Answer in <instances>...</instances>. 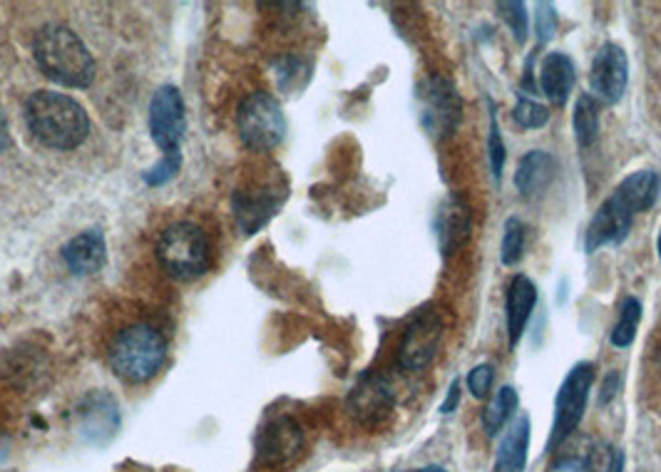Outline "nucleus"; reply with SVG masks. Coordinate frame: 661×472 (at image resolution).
<instances>
[{"mask_svg":"<svg viewBox=\"0 0 661 472\" xmlns=\"http://www.w3.org/2000/svg\"><path fill=\"white\" fill-rule=\"evenodd\" d=\"M27 130L41 145L68 153L88 139V112L70 94L55 90H37L25 100Z\"/></svg>","mask_w":661,"mask_h":472,"instance_id":"nucleus-1","label":"nucleus"},{"mask_svg":"<svg viewBox=\"0 0 661 472\" xmlns=\"http://www.w3.org/2000/svg\"><path fill=\"white\" fill-rule=\"evenodd\" d=\"M33 58L45 78L63 88H90L94 80V58L78 33L47 23L35 33Z\"/></svg>","mask_w":661,"mask_h":472,"instance_id":"nucleus-2","label":"nucleus"},{"mask_svg":"<svg viewBox=\"0 0 661 472\" xmlns=\"http://www.w3.org/2000/svg\"><path fill=\"white\" fill-rule=\"evenodd\" d=\"M167 341L155 326L132 324L112 338L110 366L125 383L139 385L153 381L165 366Z\"/></svg>","mask_w":661,"mask_h":472,"instance_id":"nucleus-3","label":"nucleus"},{"mask_svg":"<svg viewBox=\"0 0 661 472\" xmlns=\"http://www.w3.org/2000/svg\"><path fill=\"white\" fill-rule=\"evenodd\" d=\"M157 261L177 281L202 279L212 267V247L202 226L177 222L157 239Z\"/></svg>","mask_w":661,"mask_h":472,"instance_id":"nucleus-4","label":"nucleus"},{"mask_svg":"<svg viewBox=\"0 0 661 472\" xmlns=\"http://www.w3.org/2000/svg\"><path fill=\"white\" fill-rule=\"evenodd\" d=\"M236 130L244 145L254 153H267L281 145L287 135V117L269 92H249L236 112Z\"/></svg>","mask_w":661,"mask_h":472,"instance_id":"nucleus-5","label":"nucleus"},{"mask_svg":"<svg viewBox=\"0 0 661 472\" xmlns=\"http://www.w3.org/2000/svg\"><path fill=\"white\" fill-rule=\"evenodd\" d=\"M592 385H594V366L587 361L572 366V371L567 373L554 398V420H552L550 442H547V450L550 452L562 450V446H567V440L574 436V430L580 428L584 411H587Z\"/></svg>","mask_w":661,"mask_h":472,"instance_id":"nucleus-6","label":"nucleus"},{"mask_svg":"<svg viewBox=\"0 0 661 472\" xmlns=\"http://www.w3.org/2000/svg\"><path fill=\"white\" fill-rule=\"evenodd\" d=\"M421 122L430 137L448 139L462 122V100L446 75H430L421 85Z\"/></svg>","mask_w":661,"mask_h":472,"instance_id":"nucleus-7","label":"nucleus"},{"mask_svg":"<svg viewBox=\"0 0 661 472\" xmlns=\"http://www.w3.org/2000/svg\"><path fill=\"white\" fill-rule=\"evenodd\" d=\"M149 132L163 157H182V139L187 132L184 100L175 85H163L149 102Z\"/></svg>","mask_w":661,"mask_h":472,"instance_id":"nucleus-8","label":"nucleus"},{"mask_svg":"<svg viewBox=\"0 0 661 472\" xmlns=\"http://www.w3.org/2000/svg\"><path fill=\"white\" fill-rule=\"evenodd\" d=\"M442 341V316L436 306H421L405 326L399 363L405 371H423L433 363Z\"/></svg>","mask_w":661,"mask_h":472,"instance_id":"nucleus-9","label":"nucleus"},{"mask_svg":"<svg viewBox=\"0 0 661 472\" xmlns=\"http://www.w3.org/2000/svg\"><path fill=\"white\" fill-rule=\"evenodd\" d=\"M346 408L358 425L376 430L391 420L395 411V393L383 375L363 373L348 393Z\"/></svg>","mask_w":661,"mask_h":472,"instance_id":"nucleus-10","label":"nucleus"},{"mask_svg":"<svg viewBox=\"0 0 661 472\" xmlns=\"http://www.w3.org/2000/svg\"><path fill=\"white\" fill-rule=\"evenodd\" d=\"M254 448H257V460L261 465H289L304 452V430L291 415H277L261 425Z\"/></svg>","mask_w":661,"mask_h":472,"instance_id":"nucleus-11","label":"nucleus"},{"mask_svg":"<svg viewBox=\"0 0 661 472\" xmlns=\"http://www.w3.org/2000/svg\"><path fill=\"white\" fill-rule=\"evenodd\" d=\"M629 85V60L625 47L617 43H604L594 55L590 68V94L604 105H617L625 98Z\"/></svg>","mask_w":661,"mask_h":472,"instance_id":"nucleus-12","label":"nucleus"},{"mask_svg":"<svg viewBox=\"0 0 661 472\" xmlns=\"http://www.w3.org/2000/svg\"><path fill=\"white\" fill-rule=\"evenodd\" d=\"M78 432L90 446H105L120 428V405L110 391H90L75 408Z\"/></svg>","mask_w":661,"mask_h":472,"instance_id":"nucleus-13","label":"nucleus"},{"mask_svg":"<svg viewBox=\"0 0 661 472\" xmlns=\"http://www.w3.org/2000/svg\"><path fill=\"white\" fill-rule=\"evenodd\" d=\"M287 200V192H281L273 184L257 189H236L232 196L234 222L242 234H257L261 226L271 222V216L279 212L281 202Z\"/></svg>","mask_w":661,"mask_h":472,"instance_id":"nucleus-14","label":"nucleus"},{"mask_svg":"<svg viewBox=\"0 0 661 472\" xmlns=\"http://www.w3.org/2000/svg\"><path fill=\"white\" fill-rule=\"evenodd\" d=\"M635 224V214H631L617 196H609L597 212H594L592 222L584 232V251L594 254L607 244H621L631 232Z\"/></svg>","mask_w":661,"mask_h":472,"instance_id":"nucleus-15","label":"nucleus"},{"mask_svg":"<svg viewBox=\"0 0 661 472\" xmlns=\"http://www.w3.org/2000/svg\"><path fill=\"white\" fill-rule=\"evenodd\" d=\"M472 232L470 206L458 194H448L436 214V236L442 257H452L466 247Z\"/></svg>","mask_w":661,"mask_h":472,"instance_id":"nucleus-16","label":"nucleus"},{"mask_svg":"<svg viewBox=\"0 0 661 472\" xmlns=\"http://www.w3.org/2000/svg\"><path fill=\"white\" fill-rule=\"evenodd\" d=\"M557 175H560V162H557V157L552 153H547V149H533V153H527L523 159H519L515 172V187L519 196L535 200V196H542L547 189L552 187Z\"/></svg>","mask_w":661,"mask_h":472,"instance_id":"nucleus-17","label":"nucleus"},{"mask_svg":"<svg viewBox=\"0 0 661 472\" xmlns=\"http://www.w3.org/2000/svg\"><path fill=\"white\" fill-rule=\"evenodd\" d=\"M535 306H537V286L530 279L523 277V273H517L505 291V321H507L509 348H515L519 344L527 324H530Z\"/></svg>","mask_w":661,"mask_h":472,"instance_id":"nucleus-18","label":"nucleus"},{"mask_svg":"<svg viewBox=\"0 0 661 472\" xmlns=\"http://www.w3.org/2000/svg\"><path fill=\"white\" fill-rule=\"evenodd\" d=\"M108 259V244H105V234L100 229H88L63 247V261L75 277H90V273H98L102 267H105Z\"/></svg>","mask_w":661,"mask_h":472,"instance_id":"nucleus-19","label":"nucleus"},{"mask_svg":"<svg viewBox=\"0 0 661 472\" xmlns=\"http://www.w3.org/2000/svg\"><path fill=\"white\" fill-rule=\"evenodd\" d=\"M578 80V70L567 53H547L540 65V90L552 105L562 108Z\"/></svg>","mask_w":661,"mask_h":472,"instance_id":"nucleus-20","label":"nucleus"},{"mask_svg":"<svg viewBox=\"0 0 661 472\" xmlns=\"http://www.w3.org/2000/svg\"><path fill=\"white\" fill-rule=\"evenodd\" d=\"M661 194V177L654 169H639V172L629 175L625 182L614 189V196L627 206L631 214H645L657 204Z\"/></svg>","mask_w":661,"mask_h":472,"instance_id":"nucleus-21","label":"nucleus"},{"mask_svg":"<svg viewBox=\"0 0 661 472\" xmlns=\"http://www.w3.org/2000/svg\"><path fill=\"white\" fill-rule=\"evenodd\" d=\"M530 450V415H519L500 440L495 472H525Z\"/></svg>","mask_w":661,"mask_h":472,"instance_id":"nucleus-22","label":"nucleus"},{"mask_svg":"<svg viewBox=\"0 0 661 472\" xmlns=\"http://www.w3.org/2000/svg\"><path fill=\"white\" fill-rule=\"evenodd\" d=\"M600 102L592 98L590 92H582L578 102H574V137L582 149H590L600 137Z\"/></svg>","mask_w":661,"mask_h":472,"instance_id":"nucleus-23","label":"nucleus"},{"mask_svg":"<svg viewBox=\"0 0 661 472\" xmlns=\"http://www.w3.org/2000/svg\"><path fill=\"white\" fill-rule=\"evenodd\" d=\"M517 403H519V398H517V391L513 389V385H503V389L493 395V401H490L483 411V430L488 438H495L497 432L503 430L509 420H513Z\"/></svg>","mask_w":661,"mask_h":472,"instance_id":"nucleus-24","label":"nucleus"},{"mask_svg":"<svg viewBox=\"0 0 661 472\" xmlns=\"http://www.w3.org/2000/svg\"><path fill=\"white\" fill-rule=\"evenodd\" d=\"M639 321H641V301L635 299V296H627L619 306L617 326L612 328V336H609L612 346L614 348H629L631 344H635Z\"/></svg>","mask_w":661,"mask_h":472,"instance_id":"nucleus-25","label":"nucleus"},{"mask_svg":"<svg viewBox=\"0 0 661 472\" xmlns=\"http://www.w3.org/2000/svg\"><path fill=\"white\" fill-rule=\"evenodd\" d=\"M273 70H277L273 75H277L281 92H296L306 88L311 78V65L304 58H296V55H283V58L273 63Z\"/></svg>","mask_w":661,"mask_h":472,"instance_id":"nucleus-26","label":"nucleus"},{"mask_svg":"<svg viewBox=\"0 0 661 472\" xmlns=\"http://www.w3.org/2000/svg\"><path fill=\"white\" fill-rule=\"evenodd\" d=\"M525 224L517 216H509L503 229V244H500V261L503 267H515L525 257Z\"/></svg>","mask_w":661,"mask_h":472,"instance_id":"nucleus-27","label":"nucleus"},{"mask_svg":"<svg viewBox=\"0 0 661 472\" xmlns=\"http://www.w3.org/2000/svg\"><path fill=\"white\" fill-rule=\"evenodd\" d=\"M490 105V132H488V157H490V169H493V179L500 182L503 177V167H505V142H503V132H500L497 125V115H495V102L488 100Z\"/></svg>","mask_w":661,"mask_h":472,"instance_id":"nucleus-28","label":"nucleus"},{"mask_svg":"<svg viewBox=\"0 0 661 472\" xmlns=\"http://www.w3.org/2000/svg\"><path fill=\"white\" fill-rule=\"evenodd\" d=\"M513 120L515 125H519L523 130H540L550 122V110L530 98H517L513 108Z\"/></svg>","mask_w":661,"mask_h":472,"instance_id":"nucleus-29","label":"nucleus"},{"mask_svg":"<svg viewBox=\"0 0 661 472\" xmlns=\"http://www.w3.org/2000/svg\"><path fill=\"white\" fill-rule=\"evenodd\" d=\"M500 18L509 25L517 43L527 41V33H530V25H527V5L519 3V0H507V3L497 5Z\"/></svg>","mask_w":661,"mask_h":472,"instance_id":"nucleus-30","label":"nucleus"},{"mask_svg":"<svg viewBox=\"0 0 661 472\" xmlns=\"http://www.w3.org/2000/svg\"><path fill=\"white\" fill-rule=\"evenodd\" d=\"M179 167H182V157H163L155 167H149L142 179H145L147 187H163L179 175Z\"/></svg>","mask_w":661,"mask_h":472,"instance_id":"nucleus-31","label":"nucleus"},{"mask_svg":"<svg viewBox=\"0 0 661 472\" xmlns=\"http://www.w3.org/2000/svg\"><path fill=\"white\" fill-rule=\"evenodd\" d=\"M493 381H495V368L490 363H480L472 368L468 373V391L472 393V398L478 401L488 398L490 389H493Z\"/></svg>","mask_w":661,"mask_h":472,"instance_id":"nucleus-32","label":"nucleus"},{"mask_svg":"<svg viewBox=\"0 0 661 472\" xmlns=\"http://www.w3.org/2000/svg\"><path fill=\"white\" fill-rule=\"evenodd\" d=\"M535 31H537V43L547 45L557 33V11L552 3H537L535 13Z\"/></svg>","mask_w":661,"mask_h":472,"instance_id":"nucleus-33","label":"nucleus"},{"mask_svg":"<svg viewBox=\"0 0 661 472\" xmlns=\"http://www.w3.org/2000/svg\"><path fill=\"white\" fill-rule=\"evenodd\" d=\"M621 391V375L619 371H609L602 378V391H600V405H609L614 398H617Z\"/></svg>","mask_w":661,"mask_h":472,"instance_id":"nucleus-34","label":"nucleus"},{"mask_svg":"<svg viewBox=\"0 0 661 472\" xmlns=\"http://www.w3.org/2000/svg\"><path fill=\"white\" fill-rule=\"evenodd\" d=\"M460 395H462V391H460V378H456V381L450 383L446 401H442V405H440V413H442V415L456 413V411H458V405H460Z\"/></svg>","mask_w":661,"mask_h":472,"instance_id":"nucleus-35","label":"nucleus"},{"mask_svg":"<svg viewBox=\"0 0 661 472\" xmlns=\"http://www.w3.org/2000/svg\"><path fill=\"white\" fill-rule=\"evenodd\" d=\"M8 147H11V127H8V117L3 108H0V153H5Z\"/></svg>","mask_w":661,"mask_h":472,"instance_id":"nucleus-36","label":"nucleus"},{"mask_svg":"<svg viewBox=\"0 0 661 472\" xmlns=\"http://www.w3.org/2000/svg\"><path fill=\"white\" fill-rule=\"evenodd\" d=\"M607 472H625V450L612 448V458H609Z\"/></svg>","mask_w":661,"mask_h":472,"instance_id":"nucleus-37","label":"nucleus"},{"mask_svg":"<svg viewBox=\"0 0 661 472\" xmlns=\"http://www.w3.org/2000/svg\"><path fill=\"white\" fill-rule=\"evenodd\" d=\"M411 472H446V468H440V465H425V468L411 470Z\"/></svg>","mask_w":661,"mask_h":472,"instance_id":"nucleus-38","label":"nucleus"},{"mask_svg":"<svg viewBox=\"0 0 661 472\" xmlns=\"http://www.w3.org/2000/svg\"><path fill=\"white\" fill-rule=\"evenodd\" d=\"M657 254H659V259H661V232H659V239H657Z\"/></svg>","mask_w":661,"mask_h":472,"instance_id":"nucleus-39","label":"nucleus"},{"mask_svg":"<svg viewBox=\"0 0 661 472\" xmlns=\"http://www.w3.org/2000/svg\"><path fill=\"white\" fill-rule=\"evenodd\" d=\"M657 363H659V368H661V346H659V356H657Z\"/></svg>","mask_w":661,"mask_h":472,"instance_id":"nucleus-40","label":"nucleus"}]
</instances>
